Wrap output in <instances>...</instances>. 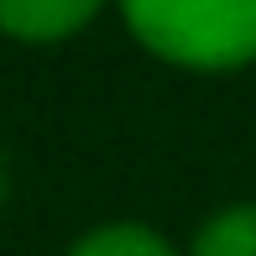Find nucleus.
Here are the masks:
<instances>
[{
  "label": "nucleus",
  "mask_w": 256,
  "mask_h": 256,
  "mask_svg": "<svg viewBox=\"0 0 256 256\" xmlns=\"http://www.w3.org/2000/svg\"><path fill=\"white\" fill-rule=\"evenodd\" d=\"M115 10L157 63L188 74L256 63V0H115Z\"/></svg>",
  "instance_id": "1"
},
{
  "label": "nucleus",
  "mask_w": 256,
  "mask_h": 256,
  "mask_svg": "<svg viewBox=\"0 0 256 256\" xmlns=\"http://www.w3.org/2000/svg\"><path fill=\"white\" fill-rule=\"evenodd\" d=\"M110 0H0V32L26 48L68 42L100 16Z\"/></svg>",
  "instance_id": "2"
},
{
  "label": "nucleus",
  "mask_w": 256,
  "mask_h": 256,
  "mask_svg": "<svg viewBox=\"0 0 256 256\" xmlns=\"http://www.w3.org/2000/svg\"><path fill=\"white\" fill-rule=\"evenodd\" d=\"M63 256H178V251L162 230L142 225V220H110V225L84 230Z\"/></svg>",
  "instance_id": "3"
},
{
  "label": "nucleus",
  "mask_w": 256,
  "mask_h": 256,
  "mask_svg": "<svg viewBox=\"0 0 256 256\" xmlns=\"http://www.w3.org/2000/svg\"><path fill=\"white\" fill-rule=\"evenodd\" d=\"M188 256H256V199L214 209L194 230Z\"/></svg>",
  "instance_id": "4"
},
{
  "label": "nucleus",
  "mask_w": 256,
  "mask_h": 256,
  "mask_svg": "<svg viewBox=\"0 0 256 256\" xmlns=\"http://www.w3.org/2000/svg\"><path fill=\"white\" fill-rule=\"evenodd\" d=\"M6 194H10V172H6V157H0V204H6Z\"/></svg>",
  "instance_id": "5"
}]
</instances>
